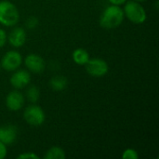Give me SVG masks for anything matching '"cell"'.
Returning a JSON list of instances; mask_svg holds the SVG:
<instances>
[{
	"mask_svg": "<svg viewBox=\"0 0 159 159\" xmlns=\"http://www.w3.org/2000/svg\"><path fill=\"white\" fill-rule=\"evenodd\" d=\"M9 82L13 88L17 89H21L30 84L31 75L26 70H18L11 75Z\"/></svg>",
	"mask_w": 159,
	"mask_h": 159,
	"instance_id": "9c48e42d",
	"label": "cell"
},
{
	"mask_svg": "<svg viewBox=\"0 0 159 159\" xmlns=\"http://www.w3.org/2000/svg\"><path fill=\"white\" fill-rule=\"evenodd\" d=\"M9 44L14 48L22 47L26 41V33L25 30L21 27L14 28L7 36Z\"/></svg>",
	"mask_w": 159,
	"mask_h": 159,
	"instance_id": "8fae6325",
	"label": "cell"
},
{
	"mask_svg": "<svg viewBox=\"0 0 159 159\" xmlns=\"http://www.w3.org/2000/svg\"><path fill=\"white\" fill-rule=\"evenodd\" d=\"M19 20L20 13L17 7L9 1H0V23L9 27L16 25Z\"/></svg>",
	"mask_w": 159,
	"mask_h": 159,
	"instance_id": "7a4b0ae2",
	"label": "cell"
},
{
	"mask_svg": "<svg viewBox=\"0 0 159 159\" xmlns=\"http://www.w3.org/2000/svg\"><path fill=\"white\" fill-rule=\"evenodd\" d=\"M7 40V34H6L5 30L0 28V48L5 46Z\"/></svg>",
	"mask_w": 159,
	"mask_h": 159,
	"instance_id": "d6986e66",
	"label": "cell"
},
{
	"mask_svg": "<svg viewBox=\"0 0 159 159\" xmlns=\"http://www.w3.org/2000/svg\"><path fill=\"white\" fill-rule=\"evenodd\" d=\"M17 158L19 159H38V156L35 155L34 153L33 152H27V153H23V154H20V156L17 157Z\"/></svg>",
	"mask_w": 159,
	"mask_h": 159,
	"instance_id": "ac0fdd59",
	"label": "cell"
},
{
	"mask_svg": "<svg viewBox=\"0 0 159 159\" xmlns=\"http://www.w3.org/2000/svg\"><path fill=\"white\" fill-rule=\"evenodd\" d=\"M23 118L27 122V124L34 127H38L45 122L46 115L40 106L33 104L26 107L23 113Z\"/></svg>",
	"mask_w": 159,
	"mask_h": 159,
	"instance_id": "277c9868",
	"label": "cell"
},
{
	"mask_svg": "<svg viewBox=\"0 0 159 159\" xmlns=\"http://www.w3.org/2000/svg\"><path fill=\"white\" fill-rule=\"evenodd\" d=\"M22 62V57L17 50L7 51L1 60V66L7 72L16 71Z\"/></svg>",
	"mask_w": 159,
	"mask_h": 159,
	"instance_id": "8992f818",
	"label": "cell"
},
{
	"mask_svg": "<svg viewBox=\"0 0 159 159\" xmlns=\"http://www.w3.org/2000/svg\"><path fill=\"white\" fill-rule=\"evenodd\" d=\"M125 18L124 11L119 6L107 7L100 17V25L104 29H115L121 25Z\"/></svg>",
	"mask_w": 159,
	"mask_h": 159,
	"instance_id": "6da1fadb",
	"label": "cell"
},
{
	"mask_svg": "<svg viewBox=\"0 0 159 159\" xmlns=\"http://www.w3.org/2000/svg\"><path fill=\"white\" fill-rule=\"evenodd\" d=\"M39 97H40L39 89L34 85H31L26 90V98H27V100L32 103H35L39 100Z\"/></svg>",
	"mask_w": 159,
	"mask_h": 159,
	"instance_id": "9a60e30c",
	"label": "cell"
},
{
	"mask_svg": "<svg viewBox=\"0 0 159 159\" xmlns=\"http://www.w3.org/2000/svg\"><path fill=\"white\" fill-rule=\"evenodd\" d=\"M122 158L123 159H138L139 158V155L138 152L135 149L132 148H128L124 151L123 155H122Z\"/></svg>",
	"mask_w": 159,
	"mask_h": 159,
	"instance_id": "2e32d148",
	"label": "cell"
},
{
	"mask_svg": "<svg viewBox=\"0 0 159 159\" xmlns=\"http://www.w3.org/2000/svg\"><path fill=\"white\" fill-rule=\"evenodd\" d=\"M67 85H68V80L63 75H55L51 77V79L49 80V86L55 91L64 90L67 88Z\"/></svg>",
	"mask_w": 159,
	"mask_h": 159,
	"instance_id": "7c38bea8",
	"label": "cell"
},
{
	"mask_svg": "<svg viewBox=\"0 0 159 159\" xmlns=\"http://www.w3.org/2000/svg\"><path fill=\"white\" fill-rule=\"evenodd\" d=\"M112 5H116V6H121L123 4H125L128 0H108Z\"/></svg>",
	"mask_w": 159,
	"mask_h": 159,
	"instance_id": "44dd1931",
	"label": "cell"
},
{
	"mask_svg": "<svg viewBox=\"0 0 159 159\" xmlns=\"http://www.w3.org/2000/svg\"><path fill=\"white\" fill-rule=\"evenodd\" d=\"M6 105L9 111L16 112L20 110L24 105V96L18 90L9 92L6 98Z\"/></svg>",
	"mask_w": 159,
	"mask_h": 159,
	"instance_id": "ba28073f",
	"label": "cell"
},
{
	"mask_svg": "<svg viewBox=\"0 0 159 159\" xmlns=\"http://www.w3.org/2000/svg\"><path fill=\"white\" fill-rule=\"evenodd\" d=\"M134 1L139 2V3H142V2H145V1H147V0H134Z\"/></svg>",
	"mask_w": 159,
	"mask_h": 159,
	"instance_id": "7402d4cb",
	"label": "cell"
},
{
	"mask_svg": "<svg viewBox=\"0 0 159 159\" xmlns=\"http://www.w3.org/2000/svg\"><path fill=\"white\" fill-rule=\"evenodd\" d=\"M38 25V19L34 16H31L26 20V27L29 29H34Z\"/></svg>",
	"mask_w": 159,
	"mask_h": 159,
	"instance_id": "e0dca14e",
	"label": "cell"
},
{
	"mask_svg": "<svg viewBox=\"0 0 159 159\" xmlns=\"http://www.w3.org/2000/svg\"><path fill=\"white\" fill-rule=\"evenodd\" d=\"M89 60V52L84 48H76L73 52V61L78 65H85Z\"/></svg>",
	"mask_w": 159,
	"mask_h": 159,
	"instance_id": "4fadbf2b",
	"label": "cell"
},
{
	"mask_svg": "<svg viewBox=\"0 0 159 159\" xmlns=\"http://www.w3.org/2000/svg\"><path fill=\"white\" fill-rule=\"evenodd\" d=\"M18 135V129L13 125L0 126V142L6 145L15 143Z\"/></svg>",
	"mask_w": 159,
	"mask_h": 159,
	"instance_id": "30bf717a",
	"label": "cell"
},
{
	"mask_svg": "<svg viewBox=\"0 0 159 159\" xmlns=\"http://www.w3.org/2000/svg\"><path fill=\"white\" fill-rule=\"evenodd\" d=\"M85 65L88 74L95 77H101L105 75L109 70L107 62L104 60L99 58L89 59Z\"/></svg>",
	"mask_w": 159,
	"mask_h": 159,
	"instance_id": "5b68a950",
	"label": "cell"
},
{
	"mask_svg": "<svg viewBox=\"0 0 159 159\" xmlns=\"http://www.w3.org/2000/svg\"><path fill=\"white\" fill-rule=\"evenodd\" d=\"M124 15L133 23L142 24L146 20L147 15L144 7L136 1L126 2L125 7L123 9Z\"/></svg>",
	"mask_w": 159,
	"mask_h": 159,
	"instance_id": "3957f363",
	"label": "cell"
},
{
	"mask_svg": "<svg viewBox=\"0 0 159 159\" xmlns=\"http://www.w3.org/2000/svg\"><path fill=\"white\" fill-rule=\"evenodd\" d=\"M7 145L0 142V159L5 158L7 157Z\"/></svg>",
	"mask_w": 159,
	"mask_h": 159,
	"instance_id": "ffe728a7",
	"label": "cell"
},
{
	"mask_svg": "<svg viewBox=\"0 0 159 159\" xmlns=\"http://www.w3.org/2000/svg\"><path fill=\"white\" fill-rule=\"evenodd\" d=\"M25 66L27 69L34 74L43 73L46 68V62L42 57L37 54H29L24 60Z\"/></svg>",
	"mask_w": 159,
	"mask_h": 159,
	"instance_id": "52a82bcc",
	"label": "cell"
},
{
	"mask_svg": "<svg viewBox=\"0 0 159 159\" xmlns=\"http://www.w3.org/2000/svg\"><path fill=\"white\" fill-rule=\"evenodd\" d=\"M45 159H65L66 158V155L65 152L62 148L58 147V146H53L51 148H49L45 156Z\"/></svg>",
	"mask_w": 159,
	"mask_h": 159,
	"instance_id": "5bb4252c",
	"label": "cell"
}]
</instances>
